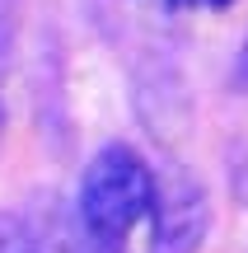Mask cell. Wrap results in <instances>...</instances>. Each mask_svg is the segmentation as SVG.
I'll list each match as a JSON object with an SVG mask.
<instances>
[{"instance_id":"7a4b0ae2","label":"cell","mask_w":248,"mask_h":253,"mask_svg":"<svg viewBox=\"0 0 248 253\" xmlns=\"http://www.w3.org/2000/svg\"><path fill=\"white\" fill-rule=\"evenodd\" d=\"M150 253H202L211 230V202L192 173H169L155 183L150 207Z\"/></svg>"},{"instance_id":"5b68a950","label":"cell","mask_w":248,"mask_h":253,"mask_svg":"<svg viewBox=\"0 0 248 253\" xmlns=\"http://www.w3.org/2000/svg\"><path fill=\"white\" fill-rule=\"evenodd\" d=\"M234 84L248 89V42H244V52H239V66H234Z\"/></svg>"},{"instance_id":"277c9868","label":"cell","mask_w":248,"mask_h":253,"mask_svg":"<svg viewBox=\"0 0 248 253\" xmlns=\"http://www.w3.org/2000/svg\"><path fill=\"white\" fill-rule=\"evenodd\" d=\"M9 47H14V5L0 0V80H5V66H9ZM0 122H5V103H0Z\"/></svg>"},{"instance_id":"6da1fadb","label":"cell","mask_w":248,"mask_h":253,"mask_svg":"<svg viewBox=\"0 0 248 253\" xmlns=\"http://www.w3.org/2000/svg\"><path fill=\"white\" fill-rule=\"evenodd\" d=\"M155 169L141 160V150L122 141H108L80 178V197H75V220L89 230L99 244L122 249L127 235L150 216L155 207Z\"/></svg>"},{"instance_id":"8992f818","label":"cell","mask_w":248,"mask_h":253,"mask_svg":"<svg viewBox=\"0 0 248 253\" xmlns=\"http://www.w3.org/2000/svg\"><path fill=\"white\" fill-rule=\"evenodd\" d=\"M206 5H215V9H225V5H234V0H206Z\"/></svg>"},{"instance_id":"3957f363","label":"cell","mask_w":248,"mask_h":253,"mask_svg":"<svg viewBox=\"0 0 248 253\" xmlns=\"http://www.w3.org/2000/svg\"><path fill=\"white\" fill-rule=\"evenodd\" d=\"M37 239H42V253H122V249L99 244L80 220H61L52 230H37Z\"/></svg>"}]
</instances>
